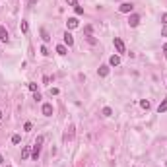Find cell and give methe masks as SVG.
<instances>
[{
    "mask_svg": "<svg viewBox=\"0 0 167 167\" xmlns=\"http://www.w3.org/2000/svg\"><path fill=\"white\" fill-rule=\"evenodd\" d=\"M113 45H115L117 52H124V51H126V49H124V43H122V39H119V37L113 39Z\"/></svg>",
    "mask_w": 167,
    "mask_h": 167,
    "instance_id": "1",
    "label": "cell"
},
{
    "mask_svg": "<svg viewBox=\"0 0 167 167\" xmlns=\"http://www.w3.org/2000/svg\"><path fill=\"white\" fill-rule=\"evenodd\" d=\"M132 8H134V6H132L130 2H122L121 6H119V10H121L122 14H130V12H132Z\"/></svg>",
    "mask_w": 167,
    "mask_h": 167,
    "instance_id": "2",
    "label": "cell"
},
{
    "mask_svg": "<svg viewBox=\"0 0 167 167\" xmlns=\"http://www.w3.org/2000/svg\"><path fill=\"white\" fill-rule=\"evenodd\" d=\"M41 111H43V115H45V117H52V105H51V103H43Z\"/></svg>",
    "mask_w": 167,
    "mask_h": 167,
    "instance_id": "3",
    "label": "cell"
},
{
    "mask_svg": "<svg viewBox=\"0 0 167 167\" xmlns=\"http://www.w3.org/2000/svg\"><path fill=\"white\" fill-rule=\"evenodd\" d=\"M0 41H2V43H8V41H10V35H8L4 26H0Z\"/></svg>",
    "mask_w": 167,
    "mask_h": 167,
    "instance_id": "4",
    "label": "cell"
},
{
    "mask_svg": "<svg viewBox=\"0 0 167 167\" xmlns=\"http://www.w3.org/2000/svg\"><path fill=\"white\" fill-rule=\"evenodd\" d=\"M138 23H140V16H138V14H132V16L128 18V26L130 27H136Z\"/></svg>",
    "mask_w": 167,
    "mask_h": 167,
    "instance_id": "5",
    "label": "cell"
},
{
    "mask_svg": "<svg viewBox=\"0 0 167 167\" xmlns=\"http://www.w3.org/2000/svg\"><path fill=\"white\" fill-rule=\"evenodd\" d=\"M62 37H64V45H68V47L74 45V37H72V33H70V31H66Z\"/></svg>",
    "mask_w": 167,
    "mask_h": 167,
    "instance_id": "6",
    "label": "cell"
},
{
    "mask_svg": "<svg viewBox=\"0 0 167 167\" xmlns=\"http://www.w3.org/2000/svg\"><path fill=\"white\" fill-rule=\"evenodd\" d=\"M66 27H68V29H76V27H78V19H76V18H68Z\"/></svg>",
    "mask_w": 167,
    "mask_h": 167,
    "instance_id": "7",
    "label": "cell"
},
{
    "mask_svg": "<svg viewBox=\"0 0 167 167\" xmlns=\"http://www.w3.org/2000/svg\"><path fill=\"white\" fill-rule=\"evenodd\" d=\"M109 64L111 66H119L121 64V57H119V55H113V57L109 58Z\"/></svg>",
    "mask_w": 167,
    "mask_h": 167,
    "instance_id": "8",
    "label": "cell"
},
{
    "mask_svg": "<svg viewBox=\"0 0 167 167\" xmlns=\"http://www.w3.org/2000/svg\"><path fill=\"white\" fill-rule=\"evenodd\" d=\"M39 154H41V146H37V144H35V146H33V150H31V157H33L35 161H37Z\"/></svg>",
    "mask_w": 167,
    "mask_h": 167,
    "instance_id": "9",
    "label": "cell"
},
{
    "mask_svg": "<svg viewBox=\"0 0 167 167\" xmlns=\"http://www.w3.org/2000/svg\"><path fill=\"white\" fill-rule=\"evenodd\" d=\"M97 74H99L101 78L109 76V66H99V70H97Z\"/></svg>",
    "mask_w": 167,
    "mask_h": 167,
    "instance_id": "10",
    "label": "cell"
},
{
    "mask_svg": "<svg viewBox=\"0 0 167 167\" xmlns=\"http://www.w3.org/2000/svg\"><path fill=\"white\" fill-rule=\"evenodd\" d=\"M31 155V150H29V146H26V148L21 150V159H27Z\"/></svg>",
    "mask_w": 167,
    "mask_h": 167,
    "instance_id": "11",
    "label": "cell"
},
{
    "mask_svg": "<svg viewBox=\"0 0 167 167\" xmlns=\"http://www.w3.org/2000/svg\"><path fill=\"white\" fill-rule=\"evenodd\" d=\"M57 52H58V55H62V57H64L66 52H68V49H66V45H57Z\"/></svg>",
    "mask_w": 167,
    "mask_h": 167,
    "instance_id": "12",
    "label": "cell"
},
{
    "mask_svg": "<svg viewBox=\"0 0 167 167\" xmlns=\"http://www.w3.org/2000/svg\"><path fill=\"white\" fill-rule=\"evenodd\" d=\"M165 111H167V99H165V101H161L159 107H157V113H165Z\"/></svg>",
    "mask_w": 167,
    "mask_h": 167,
    "instance_id": "13",
    "label": "cell"
},
{
    "mask_svg": "<svg viewBox=\"0 0 167 167\" xmlns=\"http://www.w3.org/2000/svg\"><path fill=\"white\" fill-rule=\"evenodd\" d=\"M19 29H21V33H27V31H29V26H27V21H21V23H19Z\"/></svg>",
    "mask_w": 167,
    "mask_h": 167,
    "instance_id": "14",
    "label": "cell"
},
{
    "mask_svg": "<svg viewBox=\"0 0 167 167\" xmlns=\"http://www.w3.org/2000/svg\"><path fill=\"white\" fill-rule=\"evenodd\" d=\"M41 37H43V41H45V43H49V41H51V37H49L47 29H41Z\"/></svg>",
    "mask_w": 167,
    "mask_h": 167,
    "instance_id": "15",
    "label": "cell"
},
{
    "mask_svg": "<svg viewBox=\"0 0 167 167\" xmlns=\"http://www.w3.org/2000/svg\"><path fill=\"white\" fill-rule=\"evenodd\" d=\"M101 115H103V117H111V115H113V111H111V107H105V109L101 111Z\"/></svg>",
    "mask_w": 167,
    "mask_h": 167,
    "instance_id": "16",
    "label": "cell"
},
{
    "mask_svg": "<svg viewBox=\"0 0 167 167\" xmlns=\"http://www.w3.org/2000/svg\"><path fill=\"white\" fill-rule=\"evenodd\" d=\"M140 105H142V109H146V111L150 109V101H148V99H142V101H140Z\"/></svg>",
    "mask_w": 167,
    "mask_h": 167,
    "instance_id": "17",
    "label": "cell"
},
{
    "mask_svg": "<svg viewBox=\"0 0 167 167\" xmlns=\"http://www.w3.org/2000/svg\"><path fill=\"white\" fill-rule=\"evenodd\" d=\"M12 142H14V144H19V142H21V136H19V134H14V136H12Z\"/></svg>",
    "mask_w": 167,
    "mask_h": 167,
    "instance_id": "18",
    "label": "cell"
},
{
    "mask_svg": "<svg viewBox=\"0 0 167 167\" xmlns=\"http://www.w3.org/2000/svg\"><path fill=\"white\" fill-rule=\"evenodd\" d=\"M66 4H68V6H72V8H76V6H78V0H66Z\"/></svg>",
    "mask_w": 167,
    "mask_h": 167,
    "instance_id": "19",
    "label": "cell"
},
{
    "mask_svg": "<svg viewBox=\"0 0 167 167\" xmlns=\"http://www.w3.org/2000/svg\"><path fill=\"white\" fill-rule=\"evenodd\" d=\"M41 55H43V57H49V49H47L45 45L41 47Z\"/></svg>",
    "mask_w": 167,
    "mask_h": 167,
    "instance_id": "20",
    "label": "cell"
},
{
    "mask_svg": "<svg viewBox=\"0 0 167 167\" xmlns=\"http://www.w3.org/2000/svg\"><path fill=\"white\" fill-rule=\"evenodd\" d=\"M43 142H45V136H37V140H35V144H37V146H41Z\"/></svg>",
    "mask_w": 167,
    "mask_h": 167,
    "instance_id": "21",
    "label": "cell"
},
{
    "mask_svg": "<svg viewBox=\"0 0 167 167\" xmlns=\"http://www.w3.org/2000/svg\"><path fill=\"white\" fill-rule=\"evenodd\" d=\"M29 90H31V91H37V84H33V82H29Z\"/></svg>",
    "mask_w": 167,
    "mask_h": 167,
    "instance_id": "22",
    "label": "cell"
},
{
    "mask_svg": "<svg viewBox=\"0 0 167 167\" xmlns=\"http://www.w3.org/2000/svg\"><path fill=\"white\" fill-rule=\"evenodd\" d=\"M74 10H76V14H78V16H82V14H84V10H82V6H76V8H74Z\"/></svg>",
    "mask_w": 167,
    "mask_h": 167,
    "instance_id": "23",
    "label": "cell"
},
{
    "mask_svg": "<svg viewBox=\"0 0 167 167\" xmlns=\"http://www.w3.org/2000/svg\"><path fill=\"white\" fill-rule=\"evenodd\" d=\"M23 130H26V132H27V130H31V122H26V124H23Z\"/></svg>",
    "mask_w": 167,
    "mask_h": 167,
    "instance_id": "24",
    "label": "cell"
},
{
    "mask_svg": "<svg viewBox=\"0 0 167 167\" xmlns=\"http://www.w3.org/2000/svg\"><path fill=\"white\" fill-rule=\"evenodd\" d=\"M161 23H163V26H167V14H163V16H161Z\"/></svg>",
    "mask_w": 167,
    "mask_h": 167,
    "instance_id": "25",
    "label": "cell"
},
{
    "mask_svg": "<svg viewBox=\"0 0 167 167\" xmlns=\"http://www.w3.org/2000/svg\"><path fill=\"white\" fill-rule=\"evenodd\" d=\"M161 35H163V37H167V26L161 27Z\"/></svg>",
    "mask_w": 167,
    "mask_h": 167,
    "instance_id": "26",
    "label": "cell"
},
{
    "mask_svg": "<svg viewBox=\"0 0 167 167\" xmlns=\"http://www.w3.org/2000/svg\"><path fill=\"white\" fill-rule=\"evenodd\" d=\"M91 29H93L91 26H86V33H88V35H91Z\"/></svg>",
    "mask_w": 167,
    "mask_h": 167,
    "instance_id": "27",
    "label": "cell"
},
{
    "mask_svg": "<svg viewBox=\"0 0 167 167\" xmlns=\"http://www.w3.org/2000/svg\"><path fill=\"white\" fill-rule=\"evenodd\" d=\"M37 4V0H29V6H35Z\"/></svg>",
    "mask_w": 167,
    "mask_h": 167,
    "instance_id": "28",
    "label": "cell"
},
{
    "mask_svg": "<svg viewBox=\"0 0 167 167\" xmlns=\"http://www.w3.org/2000/svg\"><path fill=\"white\" fill-rule=\"evenodd\" d=\"M163 55L167 57V45H163Z\"/></svg>",
    "mask_w": 167,
    "mask_h": 167,
    "instance_id": "29",
    "label": "cell"
},
{
    "mask_svg": "<svg viewBox=\"0 0 167 167\" xmlns=\"http://www.w3.org/2000/svg\"><path fill=\"white\" fill-rule=\"evenodd\" d=\"M2 163H4V157H2V155H0V165H2Z\"/></svg>",
    "mask_w": 167,
    "mask_h": 167,
    "instance_id": "30",
    "label": "cell"
},
{
    "mask_svg": "<svg viewBox=\"0 0 167 167\" xmlns=\"http://www.w3.org/2000/svg\"><path fill=\"white\" fill-rule=\"evenodd\" d=\"M0 121H2V111H0Z\"/></svg>",
    "mask_w": 167,
    "mask_h": 167,
    "instance_id": "31",
    "label": "cell"
},
{
    "mask_svg": "<svg viewBox=\"0 0 167 167\" xmlns=\"http://www.w3.org/2000/svg\"><path fill=\"white\" fill-rule=\"evenodd\" d=\"M6 167H12V165H6Z\"/></svg>",
    "mask_w": 167,
    "mask_h": 167,
    "instance_id": "32",
    "label": "cell"
}]
</instances>
